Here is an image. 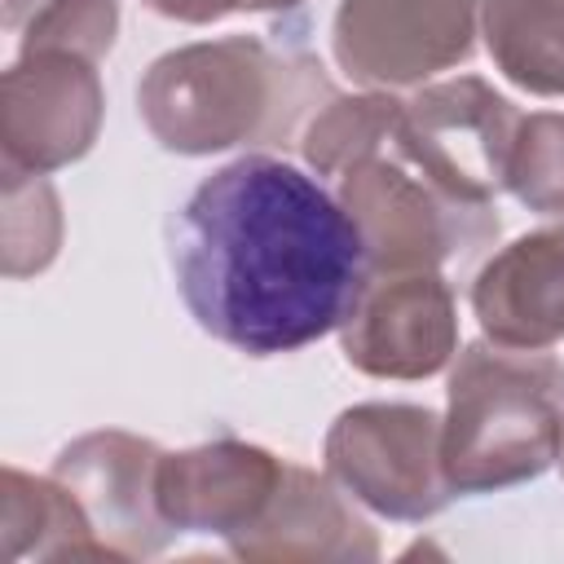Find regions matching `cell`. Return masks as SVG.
<instances>
[{"label":"cell","instance_id":"6da1fadb","mask_svg":"<svg viewBox=\"0 0 564 564\" xmlns=\"http://www.w3.org/2000/svg\"><path fill=\"white\" fill-rule=\"evenodd\" d=\"M167 264L189 317L234 352L282 357L335 335L370 260L339 194L278 154L203 176L167 220Z\"/></svg>","mask_w":564,"mask_h":564},{"label":"cell","instance_id":"7a4b0ae2","mask_svg":"<svg viewBox=\"0 0 564 564\" xmlns=\"http://www.w3.org/2000/svg\"><path fill=\"white\" fill-rule=\"evenodd\" d=\"M313 53L278 48L260 35H220L167 48L137 84L145 132L167 154L300 150L308 119L335 97Z\"/></svg>","mask_w":564,"mask_h":564},{"label":"cell","instance_id":"3957f363","mask_svg":"<svg viewBox=\"0 0 564 564\" xmlns=\"http://www.w3.org/2000/svg\"><path fill=\"white\" fill-rule=\"evenodd\" d=\"M564 361L551 348L476 339L458 348L445 383L441 463L458 498L516 489L560 458Z\"/></svg>","mask_w":564,"mask_h":564},{"label":"cell","instance_id":"277c9868","mask_svg":"<svg viewBox=\"0 0 564 564\" xmlns=\"http://www.w3.org/2000/svg\"><path fill=\"white\" fill-rule=\"evenodd\" d=\"M335 194L361 234L370 273H445L485 256L502 234L494 203L454 194L414 159H405L397 141L348 167Z\"/></svg>","mask_w":564,"mask_h":564},{"label":"cell","instance_id":"5b68a950","mask_svg":"<svg viewBox=\"0 0 564 564\" xmlns=\"http://www.w3.org/2000/svg\"><path fill=\"white\" fill-rule=\"evenodd\" d=\"M322 467L366 511L401 524H423L458 498L441 463V414L414 401L339 410L322 441Z\"/></svg>","mask_w":564,"mask_h":564},{"label":"cell","instance_id":"8992f818","mask_svg":"<svg viewBox=\"0 0 564 564\" xmlns=\"http://www.w3.org/2000/svg\"><path fill=\"white\" fill-rule=\"evenodd\" d=\"M524 115L480 75L432 79L401 101L397 145L427 176L463 198L494 203L507 189L511 150Z\"/></svg>","mask_w":564,"mask_h":564},{"label":"cell","instance_id":"52a82bcc","mask_svg":"<svg viewBox=\"0 0 564 564\" xmlns=\"http://www.w3.org/2000/svg\"><path fill=\"white\" fill-rule=\"evenodd\" d=\"M485 0H339L335 66L361 88H423L471 57Z\"/></svg>","mask_w":564,"mask_h":564},{"label":"cell","instance_id":"ba28073f","mask_svg":"<svg viewBox=\"0 0 564 564\" xmlns=\"http://www.w3.org/2000/svg\"><path fill=\"white\" fill-rule=\"evenodd\" d=\"M106 115L97 62L66 48H18L0 75V163L57 172L79 163Z\"/></svg>","mask_w":564,"mask_h":564},{"label":"cell","instance_id":"9c48e42d","mask_svg":"<svg viewBox=\"0 0 564 564\" xmlns=\"http://www.w3.org/2000/svg\"><path fill=\"white\" fill-rule=\"evenodd\" d=\"M344 361L370 379H432L458 357V295L441 269L370 273L339 326Z\"/></svg>","mask_w":564,"mask_h":564},{"label":"cell","instance_id":"30bf717a","mask_svg":"<svg viewBox=\"0 0 564 564\" xmlns=\"http://www.w3.org/2000/svg\"><path fill=\"white\" fill-rule=\"evenodd\" d=\"M159 463L163 449L150 436L101 427L62 445L48 471L75 494L115 560H150L181 538L159 511Z\"/></svg>","mask_w":564,"mask_h":564},{"label":"cell","instance_id":"8fae6325","mask_svg":"<svg viewBox=\"0 0 564 564\" xmlns=\"http://www.w3.org/2000/svg\"><path fill=\"white\" fill-rule=\"evenodd\" d=\"M282 467L286 458H278L273 449L234 436L172 454L163 449L159 511L176 533H216L234 542L264 516L282 480Z\"/></svg>","mask_w":564,"mask_h":564},{"label":"cell","instance_id":"7c38bea8","mask_svg":"<svg viewBox=\"0 0 564 564\" xmlns=\"http://www.w3.org/2000/svg\"><path fill=\"white\" fill-rule=\"evenodd\" d=\"M361 502L348 498L330 471H313L304 463H286L282 480L264 507V516L238 533L229 542V551L238 560H304V564H322V560H339V564H357V560H379V538L375 524L357 511Z\"/></svg>","mask_w":564,"mask_h":564},{"label":"cell","instance_id":"4fadbf2b","mask_svg":"<svg viewBox=\"0 0 564 564\" xmlns=\"http://www.w3.org/2000/svg\"><path fill=\"white\" fill-rule=\"evenodd\" d=\"M467 300L485 339L507 348H555L564 339V220L489 251Z\"/></svg>","mask_w":564,"mask_h":564},{"label":"cell","instance_id":"5bb4252c","mask_svg":"<svg viewBox=\"0 0 564 564\" xmlns=\"http://www.w3.org/2000/svg\"><path fill=\"white\" fill-rule=\"evenodd\" d=\"M0 538L4 560H115V551L93 533V520L75 494L48 471L26 476L18 467L0 471Z\"/></svg>","mask_w":564,"mask_h":564},{"label":"cell","instance_id":"9a60e30c","mask_svg":"<svg viewBox=\"0 0 564 564\" xmlns=\"http://www.w3.org/2000/svg\"><path fill=\"white\" fill-rule=\"evenodd\" d=\"M480 40L502 79L533 97H564V0H485Z\"/></svg>","mask_w":564,"mask_h":564},{"label":"cell","instance_id":"2e32d148","mask_svg":"<svg viewBox=\"0 0 564 564\" xmlns=\"http://www.w3.org/2000/svg\"><path fill=\"white\" fill-rule=\"evenodd\" d=\"M401 101L383 88H366V93H335L304 128L300 137V154L308 163V172L317 176H344L348 167H357L361 159H370L375 150H383L401 123Z\"/></svg>","mask_w":564,"mask_h":564},{"label":"cell","instance_id":"e0dca14e","mask_svg":"<svg viewBox=\"0 0 564 564\" xmlns=\"http://www.w3.org/2000/svg\"><path fill=\"white\" fill-rule=\"evenodd\" d=\"M4 212H0V234H4V278H31L53 264L62 247V203L57 189L48 185V172H22L4 167Z\"/></svg>","mask_w":564,"mask_h":564},{"label":"cell","instance_id":"ac0fdd59","mask_svg":"<svg viewBox=\"0 0 564 564\" xmlns=\"http://www.w3.org/2000/svg\"><path fill=\"white\" fill-rule=\"evenodd\" d=\"M507 189L538 216L564 220V110H533L520 123Z\"/></svg>","mask_w":564,"mask_h":564},{"label":"cell","instance_id":"d6986e66","mask_svg":"<svg viewBox=\"0 0 564 564\" xmlns=\"http://www.w3.org/2000/svg\"><path fill=\"white\" fill-rule=\"evenodd\" d=\"M119 35V0H44L22 35L18 48H66L88 62H101Z\"/></svg>","mask_w":564,"mask_h":564},{"label":"cell","instance_id":"ffe728a7","mask_svg":"<svg viewBox=\"0 0 564 564\" xmlns=\"http://www.w3.org/2000/svg\"><path fill=\"white\" fill-rule=\"evenodd\" d=\"M141 4L167 22L207 26V22H220L234 13H286V9H300L304 0H141Z\"/></svg>","mask_w":564,"mask_h":564},{"label":"cell","instance_id":"44dd1931","mask_svg":"<svg viewBox=\"0 0 564 564\" xmlns=\"http://www.w3.org/2000/svg\"><path fill=\"white\" fill-rule=\"evenodd\" d=\"M40 4H44V0H4V26H9V31H22L26 18H31Z\"/></svg>","mask_w":564,"mask_h":564},{"label":"cell","instance_id":"7402d4cb","mask_svg":"<svg viewBox=\"0 0 564 564\" xmlns=\"http://www.w3.org/2000/svg\"><path fill=\"white\" fill-rule=\"evenodd\" d=\"M555 467L564 471V436H560V458H555Z\"/></svg>","mask_w":564,"mask_h":564}]
</instances>
